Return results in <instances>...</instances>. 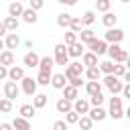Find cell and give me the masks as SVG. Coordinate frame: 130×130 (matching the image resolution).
I'll use <instances>...</instances> for the list:
<instances>
[{
	"label": "cell",
	"instance_id": "6da1fadb",
	"mask_svg": "<svg viewBox=\"0 0 130 130\" xmlns=\"http://www.w3.org/2000/svg\"><path fill=\"white\" fill-rule=\"evenodd\" d=\"M108 55H110V61L114 63H126L128 59V51L122 49L120 45H108Z\"/></svg>",
	"mask_w": 130,
	"mask_h": 130
},
{
	"label": "cell",
	"instance_id": "7a4b0ae2",
	"mask_svg": "<svg viewBox=\"0 0 130 130\" xmlns=\"http://www.w3.org/2000/svg\"><path fill=\"white\" fill-rule=\"evenodd\" d=\"M53 51H55V57H53V61L57 63V65H69V55H67V45L65 43H57L55 47H53Z\"/></svg>",
	"mask_w": 130,
	"mask_h": 130
},
{
	"label": "cell",
	"instance_id": "3957f363",
	"mask_svg": "<svg viewBox=\"0 0 130 130\" xmlns=\"http://www.w3.org/2000/svg\"><path fill=\"white\" fill-rule=\"evenodd\" d=\"M102 81H104V85L112 91V95H118V93L122 91V87H124V83H122L120 77H116V75H106Z\"/></svg>",
	"mask_w": 130,
	"mask_h": 130
},
{
	"label": "cell",
	"instance_id": "277c9868",
	"mask_svg": "<svg viewBox=\"0 0 130 130\" xmlns=\"http://www.w3.org/2000/svg\"><path fill=\"white\" fill-rule=\"evenodd\" d=\"M122 39H124V30L122 28H108L106 30V35H104V41L108 43V45H120L122 43Z\"/></svg>",
	"mask_w": 130,
	"mask_h": 130
},
{
	"label": "cell",
	"instance_id": "5b68a950",
	"mask_svg": "<svg viewBox=\"0 0 130 130\" xmlns=\"http://www.w3.org/2000/svg\"><path fill=\"white\" fill-rule=\"evenodd\" d=\"M83 71H85V67H83V63H79V61H73V63H69L67 67H65V77H67V81L69 79H73V77H81L83 75Z\"/></svg>",
	"mask_w": 130,
	"mask_h": 130
},
{
	"label": "cell",
	"instance_id": "8992f818",
	"mask_svg": "<svg viewBox=\"0 0 130 130\" xmlns=\"http://www.w3.org/2000/svg\"><path fill=\"white\" fill-rule=\"evenodd\" d=\"M87 49H89L93 55L100 57V55H106V53H108V43H106L104 39H98V37H95L93 41L87 43Z\"/></svg>",
	"mask_w": 130,
	"mask_h": 130
},
{
	"label": "cell",
	"instance_id": "52a82bcc",
	"mask_svg": "<svg viewBox=\"0 0 130 130\" xmlns=\"http://www.w3.org/2000/svg\"><path fill=\"white\" fill-rule=\"evenodd\" d=\"M20 91H24L26 95H35L37 93V79H32V77H22V81H20Z\"/></svg>",
	"mask_w": 130,
	"mask_h": 130
},
{
	"label": "cell",
	"instance_id": "ba28073f",
	"mask_svg": "<svg viewBox=\"0 0 130 130\" xmlns=\"http://www.w3.org/2000/svg\"><path fill=\"white\" fill-rule=\"evenodd\" d=\"M18 93H20V87L16 85V81H6V83H4V98H6V100L14 102V100L18 98Z\"/></svg>",
	"mask_w": 130,
	"mask_h": 130
},
{
	"label": "cell",
	"instance_id": "9c48e42d",
	"mask_svg": "<svg viewBox=\"0 0 130 130\" xmlns=\"http://www.w3.org/2000/svg\"><path fill=\"white\" fill-rule=\"evenodd\" d=\"M89 102L87 100H81V98H77L75 102H73V112H77L79 116H87V112H89Z\"/></svg>",
	"mask_w": 130,
	"mask_h": 130
},
{
	"label": "cell",
	"instance_id": "30bf717a",
	"mask_svg": "<svg viewBox=\"0 0 130 130\" xmlns=\"http://www.w3.org/2000/svg\"><path fill=\"white\" fill-rule=\"evenodd\" d=\"M87 116L93 120V122H102V120H106V116H108V112L102 108V106H98V108H89V112H87Z\"/></svg>",
	"mask_w": 130,
	"mask_h": 130
},
{
	"label": "cell",
	"instance_id": "8fae6325",
	"mask_svg": "<svg viewBox=\"0 0 130 130\" xmlns=\"http://www.w3.org/2000/svg\"><path fill=\"white\" fill-rule=\"evenodd\" d=\"M4 45H6L8 51L16 49V47L20 45V37H18V32H8V35L4 37Z\"/></svg>",
	"mask_w": 130,
	"mask_h": 130
},
{
	"label": "cell",
	"instance_id": "7c38bea8",
	"mask_svg": "<svg viewBox=\"0 0 130 130\" xmlns=\"http://www.w3.org/2000/svg\"><path fill=\"white\" fill-rule=\"evenodd\" d=\"M39 61H41V57L35 53V51H28L24 57H22V63H24V67H39Z\"/></svg>",
	"mask_w": 130,
	"mask_h": 130
},
{
	"label": "cell",
	"instance_id": "4fadbf2b",
	"mask_svg": "<svg viewBox=\"0 0 130 130\" xmlns=\"http://www.w3.org/2000/svg\"><path fill=\"white\" fill-rule=\"evenodd\" d=\"M81 63H83V67H98L100 65L98 63V55H93L91 51H85L81 55Z\"/></svg>",
	"mask_w": 130,
	"mask_h": 130
},
{
	"label": "cell",
	"instance_id": "5bb4252c",
	"mask_svg": "<svg viewBox=\"0 0 130 130\" xmlns=\"http://www.w3.org/2000/svg\"><path fill=\"white\" fill-rule=\"evenodd\" d=\"M22 77H24L22 67H16V65L8 67V81H22Z\"/></svg>",
	"mask_w": 130,
	"mask_h": 130
},
{
	"label": "cell",
	"instance_id": "9a60e30c",
	"mask_svg": "<svg viewBox=\"0 0 130 130\" xmlns=\"http://www.w3.org/2000/svg\"><path fill=\"white\" fill-rule=\"evenodd\" d=\"M67 83H69V81H67V77H65L63 73H53V75H51V85H53L55 89H63Z\"/></svg>",
	"mask_w": 130,
	"mask_h": 130
},
{
	"label": "cell",
	"instance_id": "2e32d148",
	"mask_svg": "<svg viewBox=\"0 0 130 130\" xmlns=\"http://www.w3.org/2000/svg\"><path fill=\"white\" fill-rule=\"evenodd\" d=\"M22 12H24V6H22V2H10L8 4V16H14V18H18V16H22Z\"/></svg>",
	"mask_w": 130,
	"mask_h": 130
},
{
	"label": "cell",
	"instance_id": "e0dca14e",
	"mask_svg": "<svg viewBox=\"0 0 130 130\" xmlns=\"http://www.w3.org/2000/svg\"><path fill=\"white\" fill-rule=\"evenodd\" d=\"M83 53H85V49H83V43H79V41L67 47V55L69 57H81Z\"/></svg>",
	"mask_w": 130,
	"mask_h": 130
},
{
	"label": "cell",
	"instance_id": "ac0fdd59",
	"mask_svg": "<svg viewBox=\"0 0 130 130\" xmlns=\"http://www.w3.org/2000/svg\"><path fill=\"white\" fill-rule=\"evenodd\" d=\"M55 108H57V112H59V114H67V112H71V110H73V102H69V100L61 98V100H57Z\"/></svg>",
	"mask_w": 130,
	"mask_h": 130
},
{
	"label": "cell",
	"instance_id": "d6986e66",
	"mask_svg": "<svg viewBox=\"0 0 130 130\" xmlns=\"http://www.w3.org/2000/svg\"><path fill=\"white\" fill-rule=\"evenodd\" d=\"M0 65H4V67H12V65H14V53L8 51V49H4V51L0 53Z\"/></svg>",
	"mask_w": 130,
	"mask_h": 130
},
{
	"label": "cell",
	"instance_id": "ffe728a7",
	"mask_svg": "<svg viewBox=\"0 0 130 130\" xmlns=\"http://www.w3.org/2000/svg\"><path fill=\"white\" fill-rule=\"evenodd\" d=\"M53 65H55L53 57H41V61H39V71L51 73V71H53Z\"/></svg>",
	"mask_w": 130,
	"mask_h": 130
},
{
	"label": "cell",
	"instance_id": "44dd1931",
	"mask_svg": "<svg viewBox=\"0 0 130 130\" xmlns=\"http://www.w3.org/2000/svg\"><path fill=\"white\" fill-rule=\"evenodd\" d=\"M12 128L14 130H30V122L26 118H22V116H16L12 120Z\"/></svg>",
	"mask_w": 130,
	"mask_h": 130
},
{
	"label": "cell",
	"instance_id": "7402d4cb",
	"mask_svg": "<svg viewBox=\"0 0 130 130\" xmlns=\"http://www.w3.org/2000/svg\"><path fill=\"white\" fill-rule=\"evenodd\" d=\"M22 20H24L26 24H35V22L39 20L37 10H32V8H24V12H22Z\"/></svg>",
	"mask_w": 130,
	"mask_h": 130
},
{
	"label": "cell",
	"instance_id": "603a6c76",
	"mask_svg": "<svg viewBox=\"0 0 130 130\" xmlns=\"http://www.w3.org/2000/svg\"><path fill=\"white\" fill-rule=\"evenodd\" d=\"M83 75H85L89 81H100V77H102V71H100V67H85Z\"/></svg>",
	"mask_w": 130,
	"mask_h": 130
},
{
	"label": "cell",
	"instance_id": "cb8c5ba5",
	"mask_svg": "<svg viewBox=\"0 0 130 130\" xmlns=\"http://www.w3.org/2000/svg\"><path fill=\"white\" fill-rule=\"evenodd\" d=\"M77 93H79V89L73 87V85H69V83L63 87V98L69 100V102H75V100H77Z\"/></svg>",
	"mask_w": 130,
	"mask_h": 130
},
{
	"label": "cell",
	"instance_id": "d4e9b609",
	"mask_svg": "<svg viewBox=\"0 0 130 130\" xmlns=\"http://www.w3.org/2000/svg\"><path fill=\"white\" fill-rule=\"evenodd\" d=\"M35 114H37V110H35L32 104H22V106H20V116H22V118L30 120V118H35Z\"/></svg>",
	"mask_w": 130,
	"mask_h": 130
},
{
	"label": "cell",
	"instance_id": "484cf974",
	"mask_svg": "<svg viewBox=\"0 0 130 130\" xmlns=\"http://www.w3.org/2000/svg\"><path fill=\"white\" fill-rule=\"evenodd\" d=\"M77 37H79V43L87 45L89 41H93V39H95V32H93L91 28H83V30H81V32H79Z\"/></svg>",
	"mask_w": 130,
	"mask_h": 130
},
{
	"label": "cell",
	"instance_id": "4316f807",
	"mask_svg": "<svg viewBox=\"0 0 130 130\" xmlns=\"http://www.w3.org/2000/svg\"><path fill=\"white\" fill-rule=\"evenodd\" d=\"M85 91L89 93V98L95 95V93H102V83L100 81H87L85 83Z\"/></svg>",
	"mask_w": 130,
	"mask_h": 130
},
{
	"label": "cell",
	"instance_id": "83f0119b",
	"mask_svg": "<svg viewBox=\"0 0 130 130\" xmlns=\"http://www.w3.org/2000/svg\"><path fill=\"white\" fill-rule=\"evenodd\" d=\"M71 14H67V12H61L59 16H57V26H61V28H69V24H71Z\"/></svg>",
	"mask_w": 130,
	"mask_h": 130
},
{
	"label": "cell",
	"instance_id": "f1b7e54d",
	"mask_svg": "<svg viewBox=\"0 0 130 130\" xmlns=\"http://www.w3.org/2000/svg\"><path fill=\"white\" fill-rule=\"evenodd\" d=\"M102 22H104L108 28H114V26H116V22H118V16H116L114 12H106V14L102 16Z\"/></svg>",
	"mask_w": 130,
	"mask_h": 130
},
{
	"label": "cell",
	"instance_id": "f546056e",
	"mask_svg": "<svg viewBox=\"0 0 130 130\" xmlns=\"http://www.w3.org/2000/svg\"><path fill=\"white\" fill-rule=\"evenodd\" d=\"M32 106H35V110L45 108V106H47V95H45V93H35V95H32Z\"/></svg>",
	"mask_w": 130,
	"mask_h": 130
},
{
	"label": "cell",
	"instance_id": "4dcf8cb0",
	"mask_svg": "<svg viewBox=\"0 0 130 130\" xmlns=\"http://www.w3.org/2000/svg\"><path fill=\"white\" fill-rule=\"evenodd\" d=\"M4 26H6V30L16 32V30H18V18H14V16H6V18H4Z\"/></svg>",
	"mask_w": 130,
	"mask_h": 130
},
{
	"label": "cell",
	"instance_id": "1f68e13d",
	"mask_svg": "<svg viewBox=\"0 0 130 130\" xmlns=\"http://www.w3.org/2000/svg\"><path fill=\"white\" fill-rule=\"evenodd\" d=\"M81 22H83V26L93 24V22H95V12H93V10H85L83 16H81Z\"/></svg>",
	"mask_w": 130,
	"mask_h": 130
},
{
	"label": "cell",
	"instance_id": "d6a6232c",
	"mask_svg": "<svg viewBox=\"0 0 130 130\" xmlns=\"http://www.w3.org/2000/svg\"><path fill=\"white\" fill-rule=\"evenodd\" d=\"M83 28H85V26H83V22H81V18H77V16H73V18H71V24H69V30H73V32H77V35H79V32L83 30Z\"/></svg>",
	"mask_w": 130,
	"mask_h": 130
},
{
	"label": "cell",
	"instance_id": "836d02e7",
	"mask_svg": "<svg viewBox=\"0 0 130 130\" xmlns=\"http://www.w3.org/2000/svg\"><path fill=\"white\" fill-rule=\"evenodd\" d=\"M114 65H116L114 61H102L98 67H100V71H102V73H106V75H112V73H114Z\"/></svg>",
	"mask_w": 130,
	"mask_h": 130
},
{
	"label": "cell",
	"instance_id": "e575fe53",
	"mask_svg": "<svg viewBox=\"0 0 130 130\" xmlns=\"http://www.w3.org/2000/svg\"><path fill=\"white\" fill-rule=\"evenodd\" d=\"M51 75H53V73L39 71V75H37V85H49V83H51Z\"/></svg>",
	"mask_w": 130,
	"mask_h": 130
},
{
	"label": "cell",
	"instance_id": "d590c367",
	"mask_svg": "<svg viewBox=\"0 0 130 130\" xmlns=\"http://www.w3.org/2000/svg\"><path fill=\"white\" fill-rule=\"evenodd\" d=\"M79 128L81 130H91V126H93V120L89 118V116H79Z\"/></svg>",
	"mask_w": 130,
	"mask_h": 130
},
{
	"label": "cell",
	"instance_id": "8d00e7d4",
	"mask_svg": "<svg viewBox=\"0 0 130 130\" xmlns=\"http://www.w3.org/2000/svg\"><path fill=\"white\" fill-rule=\"evenodd\" d=\"M95 6H98V12H110V6H112V2L110 0H98L95 2Z\"/></svg>",
	"mask_w": 130,
	"mask_h": 130
},
{
	"label": "cell",
	"instance_id": "74e56055",
	"mask_svg": "<svg viewBox=\"0 0 130 130\" xmlns=\"http://www.w3.org/2000/svg\"><path fill=\"white\" fill-rule=\"evenodd\" d=\"M108 116H110L112 120H120V118H124V110H122V108H110Z\"/></svg>",
	"mask_w": 130,
	"mask_h": 130
},
{
	"label": "cell",
	"instance_id": "f35d334b",
	"mask_svg": "<svg viewBox=\"0 0 130 130\" xmlns=\"http://www.w3.org/2000/svg\"><path fill=\"white\" fill-rule=\"evenodd\" d=\"M67 47L69 45H73V43H77V32H73V30H67L65 32V41H63Z\"/></svg>",
	"mask_w": 130,
	"mask_h": 130
},
{
	"label": "cell",
	"instance_id": "ab89813d",
	"mask_svg": "<svg viewBox=\"0 0 130 130\" xmlns=\"http://www.w3.org/2000/svg\"><path fill=\"white\" fill-rule=\"evenodd\" d=\"M65 122H67V124H77V122H79V114L73 112V110L67 112V114H65Z\"/></svg>",
	"mask_w": 130,
	"mask_h": 130
},
{
	"label": "cell",
	"instance_id": "60d3db41",
	"mask_svg": "<svg viewBox=\"0 0 130 130\" xmlns=\"http://www.w3.org/2000/svg\"><path fill=\"white\" fill-rule=\"evenodd\" d=\"M0 112H4V114L12 112V102L6 100V98H2V100H0Z\"/></svg>",
	"mask_w": 130,
	"mask_h": 130
},
{
	"label": "cell",
	"instance_id": "b9f144b4",
	"mask_svg": "<svg viewBox=\"0 0 130 130\" xmlns=\"http://www.w3.org/2000/svg\"><path fill=\"white\" fill-rule=\"evenodd\" d=\"M128 69H126V65H122V63H116L114 65V73L112 75H116V77H124V73H126Z\"/></svg>",
	"mask_w": 130,
	"mask_h": 130
},
{
	"label": "cell",
	"instance_id": "7bdbcfd3",
	"mask_svg": "<svg viewBox=\"0 0 130 130\" xmlns=\"http://www.w3.org/2000/svg\"><path fill=\"white\" fill-rule=\"evenodd\" d=\"M104 95L102 93H95V95H91V100H89V106H93V108H98V106H102L104 104Z\"/></svg>",
	"mask_w": 130,
	"mask_h": 130
},
{
	"label": "cell",
	"instance_id": "ee69618b",
	"mask_svg": "<svg viewBox=\"0 0 130 130\" xmlns=\"http://www.w3.org/2000/svg\"><path fill=\"white\" fill-rule=\"evenodd\" d=\"M51 130H69V124L65 120H57V122H53V128Z\"/></svg>",
	"mask_w": 130,
	"mask_h": 130
},
{
	"label": "cell",
	"instance_id": "f6af8a7d",
	"mask_svg": "<svg viewBox=\"0 0 130 130\" xmlns=\"http://www.w3.org/2000/svg\"><path fill=\"white\" fill-rule=\"evenodd\" d=\"M45 6V0H28V8H32V10H41Z\"/></svg>",
	"mask_w": 130,
	"mask_h": 130
},
{
	"label": "cell",
	"instance_id": "bcb514c9",
	"mask_svg": "<svg viewBox=\"0 0 130 130\" xmlns=\"http://www.w3.org/2000/svg\"><path fill=\"white\" fill-rule=\"evenodd\" d=\"M110 108H122V98L112 95V98H110Z\"/></svg>",
	"mask_w": 130,
	"mask_h": 130
},
{
	"label": "cell",
	"instance_id": "7dc6e473",
	"mask_svg": "<svg viewBox=\"0 0 130 130\" xmlns=\"http://www.w3.org/2000/svg\"><path fill=\"white\" fill-rule=\"evenodd\" d=\"M69 85H73V87L79 89V87L83 85V79H81V77H73V79H69Z\"/></svg>",
	"mask_w": 130,
	"mask_h": 130
},
{
	"label": "cell",
	"instance_id": "c3c4849f",
	"mask_svg": "<svg viewBox=\"0 0 130 130\" xmlns=\"http://www.w3.org/2000/svg\"><path fill=\"white\" fill-rule=\"evenodd\" d=\"M6 77H8V67L0 65V79H6Z\"/></svg>",
	"mask_w": 130,
	"mask_h": 130
},
{
	"label": "cell",
	"instance_id": "681fc988",
	"mask_svg": "<svg viewBox=\"0 0 130 130\" xmlns=\"http://www.w3.org/2000/svg\"><path fill=\"white\" fill-rule=\"evenodd\" d=\"M122 93H124V98H128V100H130V83H124V87H122Z\"/></svg>",
	"mask_w": 130,
	"mask_h": 130
},
{
	"label": "cell",
	"instance_id": "f907efd6",
	"mask_svg": "<svg viewBox=\"0 0 130 130\" xmlns=\"http://www.w3.org/2000/svg\"><path fill=\"white\" fill-rule=\"evenodd\" d=\"M59 4H63V6H75L77 4V0H57Z\"/></svg>",
	"mask_w": 130,
	"mask_h": 130
},
{
	"label": "cell",
	"instance_id": "816d5d0a",
	"mask_svg": "<svg viewBox=\"0 0 130 130\" xmlns=\"http://www.w3.org/2000/svg\"><path fill=\"white\" fill-rule=\"evenodd\" d=\"M0 130H14V128H12V124H8V122H2V124H0Z\"/></svg>",
	"mask_w": 130,
	"mask_h": 130
},
{
	"label": "cell",
	"instance_id": "f5cc1de1",
	"mask_svg": "<svg viewBox=\"0 0 130 130\" xmlns=\"http://www.w3.org/2000/svg\"><path fill=\"white\" fill-rule=\"evenodd\" d=\"M6 35H8V30H6L4 22H0V39H2V37H6Z\"/></svg>",
	"mask_w": 130,
	"mask_h": 130
},
{
	"label": "cell",
	"instance_id": "db71d44e",
	"mask_svg": "<svg viewBox=\"0 0 130 130\" xmlns=\"http://www.w3.org/2000/svg\"><path fill=\"white\" fill-rule=\"evenodd\" d=\"M24 47H26V49H30V51H32V41H24Z\"/></svg>",
	"mask_w": 130,
	"mask_h": 130
},
{
	"label": "cell",
	"instance_id": "11a10c76",
	"mask_svg": "<svg viewBox=\"0 0 130 130\" xmlns=\"http://www.w3.org/2000/svg\"><path fill=\"white\" fill-rule=\"evenodd\" d=\"M124 81H126V83H130V71H126V73H124Z\"/></svg>",
	"mask_w": 130,
	"mask_h": 130
},
{
	"label": "cell",
	"instance_id": "9f6ffc18",
	"mask_svg": "<svg viewBox=\"0 0 130 130\" xmlns=\"http://www.w3.org/2000/svg\"><path fill=\"white\" fill-rule=\"evenodd\" d=\"M4 49H6V45H4V39H0V53H2Z\"/></svg>",
	"mask_w": 130,
	"mask_h": 130
},
{
	"label": "cell",
	"instance_id": "6f0895ef",
	"mask_svg": "<svg viewBox=\"0 0 130 130\" xmlns=\"http://www.w3.org/2000/svg\"><path fill=\"white\" fill-rule=\"evenodd\" d=\"M124 116H126V118H128V120H130V106H128V108H126V110H124Z\"/></svg>",
	"mask_w": 130,
	"mask_h": 130
},
{
	"label": "cell",
	"instance_id": "680465c9",
	"mask_svg": "<svg viewBox=\"0 0 130 130\" xmlns=\"http://www.w3.org/2000/svg\"><path fill=\"white\" fill-rule=\"evenodd\" d=\"M126 69L130 71V53H128V59H126Z\"/></svg>",
	"mask_w": 130,
	"mask_h": 130
},
{
	"label": "cell",
	"instance_id": "91938a15",
	"mask_svg": "<svg viewBox=\"0 0 130 130\" xmlns=\"http://www.w3.org/2000/svg\"><path fill=\"white\" fill-rule=\"evenodd\" d=\"M120 2H130V0H120Z\"/></svg>",
	"mask_w": 130,
	"mask_h": 130
}]
</instances>
